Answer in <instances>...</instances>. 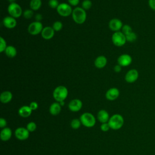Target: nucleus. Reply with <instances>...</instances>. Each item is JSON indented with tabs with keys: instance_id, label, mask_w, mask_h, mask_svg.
<instances>
[{
	"instance_id": "4",
	"label": "nucleus",
	"mask_w": 155,
	"mask_h": 155,
	"mask_svg": "<svg viewBox=\"0 0 155 155\" xmlns=\"http://www.w3.org/2000/svg\"><path fill=\"white\" fill-rule=\"evenodd\" d=\"M81 124L85 127L91 128L94 126L96 124V118L93 114L90 113H84L79 118Z\"/></svg>"
},
{
	"instance_id": "7",
	"label": "nucleus",
	"mask_w": 155,
	"mask_h": 155,
	"mask_svg": "<svg viewBox=\"0 0 155 155\" xmlns=\"http://www.w3.org/2000/svg\"><path fill=\"white\" fill-rule=\"evenodd\" d=\"M56 10L58 13L63 17L68 16L71 15L73 12V9L71 5L67 3L59 4V6L56 8Z\"/></svg>"
},
{
	"instance_id": "35",
	"label": "nucleus",
	"mask_w": 155,
	"mask_h": 155,
	"mask_svg": "<svg viewBox=\"0 0 155 155\" xmlns=\"http://www.w3.org/2000/svg\"><path fill=\"white\" fill-rule=\"evenodd\" d=\"M29 106H30V108L32 110V111H33V110H36L38 108V103H37L36 102H35V101L31 102Z\"/></svg>"
},
{
	"instance_id": "3",
	"label": "nucleus",
	"mask_w": 155,
	"mask_h": 155,
	"mask_svg": "<svg viewBox=\"0 0 155 155\" xmlns=\"http://www.w3.org/2000/svg\"><path fill=\"white\" fill-rule=\"evenodd\" d=\"M108 124L110 128L115 130H119L122 127L124 124V119L122 115L114 114L110 117Z\"/></svg>"
},
{
	"instance_id": "39",
	"label": "nucleus",
	"mask_w": 155,
	"mask_h": 155,
	"mask_svg": "<svg viewBox=\"0 0 155 155\" xmlns=\"http://www.w3.org/2000/svg\"><path fill=\"white\" fill-rule=\"evenodd\" d=\"M121 69H122V67L120 65H119V64L116 65L114 67V71L116 73H119L121 71Z\"/></svg>"
},
{
	"instance_id": "22",
	"label": "nucleus",
	"mask_w": 155,
	"mask_h": 155,
	"mask_svg": "<svg viewBox=\"0 0 155 155\" xmlns=\"http://www.w3.org/2000/svg\"><path fill=\"white\" fill-rule=\"evenodd\" d=\"M12 93L10 91H4L0 95V101L2 104H7L12 101Z\"/></svg>"
},
{
	"instance_id": "9",
	"label": "nucleus",
	"mask_w": 155,
	"mask_h": 155,
	"mask_svg": "<svg viewBox=\"0 0 155 155\" xmlns=\"http://www.w3.org/2000/svg\"><path fill=\"white\" fill-rule=\"evenodd\" d=\"M30 132L26 128L18 127L15 131V137L19 140H24L28 138Z\"/></svg>"
},
{
	"instance_id": "15",
	"label": "nucleus",
	"mask_w": 155,
	"mask_h": 155,
	"mask_svg": "<svg viewBox=\"0 0 155 155\" xmlns=\"http://www.w3.org/2000/svg\"><path fill=\"white\" fill-rule=\"evenodd\" d=\"M2 23H3V25L5 26V27L8 29H12L15 28L16 26V24H17L16 18L11 16H8L5 17L3 19Z\"/></svg>"
},
{
	"instance_id": "31",
	"label": "nucleus",
	"mask_w": 155,
	"mask_h": 155,
	"mask_svg": "<svg viewBox=\"0 0 155 155\" xmlns=\"http://www.w3.org/2000/svg\"><path fill=\"white\" fill-rule=\"evenodd\" d=\"M36 124L34 122H30L27 124L26 128L28 130V131L30 132H33L36 129Z\"/></svg>"
},
{
	"instance_id": "34",
	"label": "nucleus",
	"mask_w": 155,
	"mask_h": 155,
	"mask_svg": "<svg viewBox=\"0 0 155 155\" xmlns=\"http://www.w3.org/2000/svg\"><path fill=\"white\" fill-rule=\"evenodd\" d=\"M100 128L101 130L104 131V132H106V131H108L110 129V127L108 124V122L107 123H103L100 126Z\"/></svg>"
},
{
	"instance_id": "26",
	"label": "nucleus",
	"mask_w": 155,
	"mask_h": 155,
	"mask_svg": "<svg viewBox=\"0 0 155 155\" xmlns=\"http://www.w3.org/2000/svg\"><path fill=\"white\" fill-rule=\"evenodd\" d=\"M125 36H126L127 41H128V42H134L137 39V35L133 31H132V32L128 33V35H125Z\"/></svg>"
},
{
	"instance_id": "2",
	"label": "nucleus",
	"mask_w": 155,
	"mask_h": 155,
	"mask_svg": "<svg viewBox=\"0 0 155 155\" xmlns=\"http://www.w3.org/2000/svg\"><path fill=\"white\" fill-rule=\"evenodd\" d=\"M68 94L67 88L63 85H59L56 87L53 92V96L54 100L58 102L64 101Z\"/></svg>"
},
{
	"instance_id": "17",
	"label": "nucleus",
	"mask_w": 155,
	"mask_h": 155,
	"mask_svg": "<svg viewBox=\"0 0 155 155\" xmlns=\"http://www.w3.org/2000/svg\"><path fill=\"white\" fill-rule=\"evenodd\" d=\"M12 136V130L8 127H5L2 128L0 133V138L1 140L5 142L8 141Z\"/></svg>"
},
{
	"instance_id": "33",
	"label": "nucleus",
	"mask_w": 155,
	"mask_h": 155,
	"mask_svg": "<svg viewBox=\"0 0 155 155\" xmlns=\"http://www.w3.org/2000/svg\"><path fill=\"white\" fill-rule=\"evenodd\" d=\"M59 3L58 0H49L48 1V5L51 8H57V7L59 6Z\"/></svg>"
},
{
	"instance_id": "37",
	"label": "nucleus",
	"mask_w": 155,
	"mask_h": 155,
	"mask_svg": "<svg viewBox=\"0 0 155 155\" xmlns=\"http://www.w3.org/2000/svg\"><path fill=\"white\" fill-rule=\"evenodd\" d=\"M68 2L70 5L76 6L79 3V0H68Z\"/></svg>"
},
{
	"instance_id": "20",
	"label": "nucleus",
	"mask_w": 155,
	"mask_h": 155,
	"mask_svg": "<svg viewBox=\"0 0 155 155\" xmlns=\"http://www.w3.org/2000/svg\"><path fill=\"white\" fill-rule=\"evenodd\" d=\"M107 64V59L104 56H99L94 60V65L97 68H103Z\"/></svg>"
},
{
	"instance_id": "16",
	"label": "nucleus",
	"mask_w": 155,
	"mask_h": 155,
	"mask_svg": "<svg viewBox=\"0 0 155 155\" xmlns=\"http://www.w3.org/2000/svg\"><path fill=\"white\" fill-rule=\"evenodd\" d=\"M54 30L53 28L52 27H44L42 32H41V36L42 38L46 40H48L51 39L54 35Z\"/></svg>"
},
{
	"instance_id": "25",
	"label": "nucleus",
	"mask_w": 155,
	"mask_h": 155,
	"mask_svg": "<svg viewBox=\"0 0 155 155\" xmlns=\"http://www.w3.org/2000/svg\"><path fill=\"white\" fill-rule=\"evenodd\" d=\"M81 124H81V122L80 119H74L71 121L70 126L73 129H78L81 127Z\"/></svg>"
},
{
	"instance_id": "32",
	"label": "nucleus",
	"mask_w": 155,
	"mask_h": 155,
	"mask_svg": "<svg viewBox=\"0 0 155 155\" xmlns=\"http://www.w3.org/2000/svg\"><path fill=\"white\" fill-rule=\"evenodd\" d=\"M132 28L129 25H127V24H125V25H124L122 28V32L125 35H128V33L132 32Z\"/></svg>"
},
{
	"instance_id": "38",
	"label": "nucleus",
	"mask_w": 155,
	"mask_h": 155,
	"mask_svg": "<svg viewBox=\"0 0 155 155\" xmlns=\"http://www.w3.org/2000/svg\"><path fill=\"white\" fill-rule=\"evenodd\" d=\"M148 4L152 10H155V0H148Z\"/></svg>"
},
{
	"instance_id": "27",
	"label": "nucleus",
	"mask_w": 155,
	"mask_h": 155,
	"mask_svg": "<svg viewBox=\"0 0 155 155\" xmlns=\"http://www.w3.org/2000/svg\"><path fill=\"white\" fill-rule=\"evenodd\" d=\"M52 27L55 31H59L62 30V28L63 27V24L61 21H56L53 24Z\"/></svg>"
},
{
	"instance_id": "28",
	"label": "nucleus",
	"mask_w": 155,
	"mask_h": 155,
	"mask_svg": "<svg viewBox=\"0 0 155 155\" xmlns=\"http://www.w3.org/2000/svg\"><path fill=\"white\" fill-rule=\"evenodd\" d=\"M23 16L26 19H30L33 16V10L31 9H27L22 13Z\"/></svg>"
},
{
	"instance_id": "21",
	"label": "nucleus",
	"mask_w": 155,
	"mask_h": 155,
	"mask_svg": "<svg viewBox=\"0 0 155 155\" xmlns=\"http://www.w3.org/2000/svg\"><path fill=\"white\" fill-rule=\"evenodd\" d=\"M61 111V105L59 102H56L51 104L49 108V112L53 116H56L60 113Z\"/></svg>"
},
{
	"instance_id": "36",
	"label": "nucleus",
	"mask_w": 155,
	"mask_h": 155,
	"mask_svg": "<svg viewBox=\"0 0 155 155\" xmlns=\"http://www.w3.org/2000/svg\"><path fill=\"white\" fill-rule=\"evenodd\" d=\"M7 125V121L4 118H0V128L2 129L6 127Z\"/></svg>"
},
{
	"instance_id": "19",
	"label": "nucleus",
	"mask_w": 155,
	"mask_h": 155,
	"mask_svg": "<svg viewBox=\"0 0 155 155\" xmlns=\"http://www.w3.org/2000/svg\"><path fill=\"white\" fill-rule=\"evenodd\" d=\"M32 113V110L30 108V106L24 105L20 107L18 110V114L22 117H29Z\"/></svg>"
},
{
	"instance_id": "29",
	"label": "nucleus",
	"mask_w": 155,
	"mask_h": 155,
	"mask_svg": "<svg viewBox=\"0 0 155 155\" xmlns=\"http://www.w3.org/2000/svg\"><path fill=\"white\" fill-rule=\"evenodd\" d=\"M92 6V2L90 0H84L82 3V8L85 10H89Z\"/></svg>"
},
{
	"instance_id": "24",
	"label": "nucleus",
	"mask_w": 155,
	"mask_h": 155,
	"mask_svg": "<svg viewBox=\"0 0 155 155\" xmlns=\"http://www.w3.org/2000/svg\"><path fill=\"white\" fill-rule=\"evenodd\" d=\"M42 5L41 0H31L30 2V7L32 10H39Z\"/></svg>"
},
{
	"instance_id": "14",
	"label": "nucleus",
	"mask_w": 155,
	"mask_h": 155,
	"mask_svg": "<svg viewBox=\"0 0 155 155\" xmlns=\"http://www.w3.org/2000/svg\"><path fill=\"white\" fill-rule=\"evenodd\" d=\"M119 90L115 87L108 89L105 93V97L109 101H114L119 96Z\"/></svg>"
},
{
	"instance_id": "23",
	"label": "nucleus",
	"mask_w": 155,
	"mask_h": 155,
	"mask_svg": "<svg viewBox=\"0 0 155 155\" xmlns=\"http://www.w3.org/2000/svg\"><path fill=\"white\" fill-rule=\"evenodd\" d=\"M5 53L7 57L13 58L16 56L17 51L16 48L13 45H8L5 50Z\"/></svg>"
},
{
	"instance_id": "8",
	"label": "nucleus",
	"mask_w": 155,
	"mask_h": 155,
	"mask_svg": "<svg viewBox=\"0 0 155 155\" xmlns=\"http://www.w3.org/2000/svg\"><path fill=\"white\" fill-rule=\"evenodd\" d=\"M44 27L41 22L35 21L29 24L28 27V32L31 35H37L41 33Z\"/></svg>"
},
{
	"instance_id": "5",
	"label": "nucleus",
	"mask_w": 155,
	"mask_h": 155,
	"mask_svg": "<svg viewBox=\"0 0 155 155\" xmlns=\"http://www.w3.org/2000/svg\"><path fill=\"white\" fill-rule=\"evenodd\" d=\"M7 11L10 16L15 18H19L23 13L21 6L16 2L10 3L8 6Z\"/></svg>"
},
{
	"instance_id": "40",
	"label": "nucleus",
	"mask_w": 155,
	"mask_h": 155,
	"mask_svg": "<svg viewBox=\"0 0 155 155\" xmlns=\"http://www.w3.org/2000/svg\"><path fill=\"white\" fill-rule=\"evenodd\" d=\"M35 19H36V21H38V22H40L42 19V15L41 14H39V13H38L35 16Z\"/></svg>"
},
{
	"instance_id": "30",
	"label": "nucleus",
	"mask_w": 155,
	"mask_h": 155,
	"mask_svg": "<svg viewBox=\"0 0 155 155\" xmlns=\"http://www.w3.org/2000/svg\"><path fill=\"white\" fill-rule=\"evenodd\" d=\"M7 43L5 40L2 37H0V52L2 53L3 51H5L6 48H7Z\"/></svg>"
},
{
	"instance_id": "1",
	"label": "nucleus",
	"mask_w": 155,
	"mask_h": 155,
	"mask_svg": "<svg viewBox=\"0 0 155 155\" xmlns=\"http://www.w3.org/2000/svg\"><path fill=\"white\" fill-rule=\"evenodd\" d=\"M72 18L78 24H82L85 22L87 19V13L82 7H76L73 10Z\"/></svg>"
},
{
	"instance_id": "11",
	"label": "nucleus",
	"mask_w": 155,
	"mask_h": 155,
	"mask_svg": "<svg viewBox=\"0 0 155 155\" xmlns=\"http://www.w3.org/2000/svg\"><path fill=\"white\" fill-rule=\"evenodd\" d=\"M132 62V58L128 54H122L117 58V63L121 67H127Z\"/></svg>"
},
{
	"instance_id": "6",
	"label": "nucleus",
	"mask_w": 155,
	"mask_h": 155,
	"mask_svg": "<svg viewBox=\"0 0 155 155\" xmlns=\"http://www.w3.org/2000/svg\"><path fill=\"white\" fill-rule=\"evenodd\" d=\"M111 41L113 44L117 47L123 46L127 41L125 35L122 31H116L111 36Z\"/></svg>"
},
{
	"instance_id": "12",
	"label": "nucleus",
	"mask_w": 155,
	"mask_h": 155,
	"mask_svg": "<svg viewBox=\"0 0 155 155\" xmlns=\"http://www.w3.org/2000/svg\"><path fill=\"white\" fill-rule=\"evenodd\" d=\"M68 107L71 111L77 112L82 108V102L79 99H74L70 101Z\"/></svg>"
},
{
	"instance_id": "13",
	"label": "nucleus",
	"mask_w": 155,
	"mask_h": 155,
	"mask_svg": "<svg viewBox=\"0 0 155 155\" xmlns=\"http://www.w3.org/2000/svg\"><path fill=\"white\" fill-rule=\"evenodd\" d=\"M108 26L111 30L116 32L119 31L120 29H122L123 24L120 19L117 18H113L110 21Z\"/></svg>"
},
{
	"instance_id": "18",
	"label": "nucleus",
	"mask_w": 155,
	"mask_h": 155,
	"mask_svg": "<svg viewBox=\"0 0 155 155\" xmlns=\"http://www.w3.org/2000/svg\"><path fill=\"white\" fill-rule=\"evenodd\" d=\"M97 120L101 123H107L108 122L110 116L108 113L105 110H101L98 111L97 114Z\"/></svg>"
},
{
	"instance_id": "10",
	"label": "nucleus",
	"mask_w": 155,
	"mask_h": 155,
	"mask_svg": "<svg viewBox=\"0 0 155 155\" xmlns=\"http://www.w3.org/2000/svg\"><path fill=\"white\" fill-rule=\"evenodd\" d=\"M139 77V73L136 69L130 70L125 76V80L128 83H133L137 81Z\"/></svg>"
},
{
	"instance_id": "41",
	"label": "nucleus",
	"mask_w": 155,
	"mask_h": 155,
	"mask_svg": "<svg viewBox=\"0 0 155 155\" xmlns=\"http://www.w3.org/2000/svg\"><path fill=\"white\" fill-rule=\"evenodd\" d=\"M10 1V3H13V2H15V0H8Z\"/></svg>"
}]
</instances>
